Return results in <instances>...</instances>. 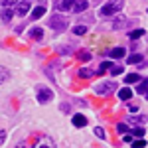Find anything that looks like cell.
<instances>
[{
    "instance_id": "1",
    "label": "cell",
    "mask_w": 148,
    "mask_h": 148,
    "mask_svg": "<svg viewBox=\"0 0 148 148\" xmlns=\"http://www.w3.org/2000/svg\"><path fill=\"white\" fill-rule=\"evenodd\" d=\"M123 10V0H109L105 6L101 8V16L109 18V16H114Z\"/></svg>"
},
{
    "instance_id": "2",
    "label": "cell",
    "mask_w": 148,
    "mask_h": 148,
    "mask_svg": "<svg viewBox=\"0 0 148 148\" xmlns=\"http://www.w3.org/2000/svg\"><path fill=\"white\" fill-rule=\"evenodd\" d=\"M30 148H56V142L51 136H40L36 140H30Z\"/></svg>"
},
{
    "instance_id": "3",
    "label": "cell",
    "mask_w": 148,
    "mask_h": 148,
    "mask_svg": "<svg viewBox=\"0 0 148 148\" xmlns=\"http://www.w3.org/2000/svg\"><path fill=\"white\" fill-rule=\"evenodd\" d=\"M36 95H38V101L42 103V105H46V103H49L53 99V91L47 89V87H44V85H40V87L36 89Z\"/></svg>"
},
{
    "instance_id": "4",
    "label": "cell",
    "mask_w": 148,
    "mask_h": 148,
    "mask_svg": "<svg viewBox=\"0 0 148 148\" xmlns=\"http://www.w3.org/2000/svg\"><path fill=\"white\" fill-rule=\"evenodd\" d=\"M49 28H53L56 32H61V30L67 28V20H65L61 14H56V16L49 18Z\"/></svg>"
},
{
    "instance_id": "5",
    "label": "cell",
    "mask_w": 148,
    "mask_h": 148,
    "mask_svg": "<svg viewBox=\"0 0 148 148\" xmlns=\"http://www.w3.org/2000/svg\"><path fill=\"white\" fill-rule=\"evenodd\" d=\"M113 91H116V85H114L113 81H105V83L95 87V93L101 95V97H105V95H109V93H113Z\"/></svg>"
},
{
    "instance_id": "6",
    "label": "cell",
    "mask_w": 148,
    "mask_h": 148,
    "mask_svg": "<svg viewBox=\"0 0 148 148\" xmlns=\"http://www.w3.org/2000/svg\"><path fill=\"white\" fill-rule=\"evenodd\" d=\"M75 4H77V0H61L57 4V8L63 10V12H73L75 10Z\"/></svg>"
},
{
    "instance_id": "7",
    "label": "cell",
    "mask_w": 148,
    "mask_h": 148,
    "mask_svg": "<svg viewBox=\"0 0 148 148\" xmlns=\"http://www.w3.org/2000/svg\"><path fill=\"white\" fill-rule=\"evenodd\" d=\"M30 12V2H18V6H16V14H20V16H26Z\"/></svg>"
},
{
    "instance_id": "8",
    "label": "cell",
    "mask_w": 148,
    "mask_h": 148,
    "mask_svg": "<svg viewBox=\"0 0 148 148\" xmlns=\"http://www.w3.org/2000/svg\"><path fill=\"white\" fill-rule=\"evenodd\" d=\"M73 126H77V128L87 126V119H85L83 114H73Z\"/></svg>"
},
{
    "instance_id": "9",
    "label": "cell",
    "mask_w": 148,
    "mask_h": 148,
    "mask_svg": "<svg viewBox=\"0 0 148 148\" xmlns=\"http://www.w3.org/2000/svg\"><path fill=\"white\" fill-rule=\"evenodd\" d=\"M44 14H46V6H42V4H40V6H36L34 10H32V20H38V18H42Z\"/></svg>"
},
{
    "instance_id": "10",
    "label": "cell",
    "mask_w": 148,
    "mask_h": 148,
    "mask_svg": "<svg viewBox=\"0 0 148 148\" xmlns=\"http://www.w3.org/2000/svg\"><path fill=\"white\" fill-rule=\"evenodd\" d=\"M125 56H126L125 47H114V49H111V57L113 59H121V57H125Z\"/></svg>"
},
{
    "instance_id": "11",
    "label": "cell",
    "mask_w": 148,
    "mask_h": 148,
    "mask_svg": "<svg viewBox=\"0 0 148 148\" xmlns=\"http://www.w3.org/2000/svg\"><path fill=\"white\" fill-rule=\"evenodd\" d=\"M12 16H14V10H12V8H4V10L0 12V18H2L4 22H10Z\"/></svg>"
},
{
    "instance_id": "12",
    "label": "cell",
    "mask_w": 148,
    "mask_h": 148,
    "mask_svg": "<svg viewBox=\"0 0 148 148\" xmlns=\"http://www.w3.org/2000/svg\"><path fill=\"white\" fill-rule=\"evenodd\" d=\"M42 36H44V28H32L30 30V38H34V40H42Z\"/></svg>"
},
{
    "instance_id": "13",
    "label": "cell",
    "mask_w": 148,
    "mask_h": 148,
    "mask_svg": "<svg viewBox=\"0 0 148 148\" xmlns=\"http://www.w3.org/2000/svg\"><path fill=\"white\" fill-rule=\"evenodd\" d=\"M119 97H121L123 101H128V99L132 97V91H130L128 87H125V89H121V91H119Z\"/></svg>"
},
{
    "instance_id": "14",
    "label": "cell",
    "mask_w": 148,
    "mask_h": 148,
    "mask_svg": "<svg viewBox=\"0 0 148 148\" xmlns=\"http://www.w3.org/2000/svg\"><path fill=\"white\" fill-rule=\"evenodd\" d=\"M77 75H79L81 79H89V77H93L95 73H93L91 69H79V71H77Z\"/></svg>"
},
{
    "instance_id": "15",
    "label": "cell",
    "mask_w": 148,
    "mask_h": 148,
    "mask_svg": "<svg viewBox=\"0 0 148 148\" xmlns=\"http://www.w3.org/2000/svg\"><path fill=\"white\" fill-rule=\"evenodd\" d=\"M140 36H144V30H142V28H136V30H132V32L128 34V38H130V40H138Z\"/></svg>"
},
{
    "instance_id": "16",
    "label": "cell",
    "mask_w": 148,
    "mask_h": 148,
    "mask_svg": "<svg viewBox=\"0 0 148 148\" xmlns=\"http://www.w3.org/2000/svg\"><path fill=\"white\" fill-rule=\"evenodd\" d=\"M125 81L126 83H136V81H140V75H138V73H128L125 77Z\"/></svg>"
},
{
    "instance_id": "17",
    "label": "cell",
    "mask_w": 148,
    "mask_h": 148,
    "mask_svg": "<svg viewBox=\"0 0 148 148\" xmlns=\"http://www.w3.org/2000/svg\"><path fill=\"white\" fill-rule=\"evenodd\" d=\"M130 144H132V148H146V140L144 138H138V140H132Z\"/></svg>"
},
{
    "instance_id": "18",
    "label": "cell",
    "mask_w": 148,
    "mask_h": 148,
    "mask_svg": "<svg viewBox=\"0 0 148 148\" xmlns=\"http://www.w3.org/2000/svg\"><path fill=\"white\" fill-rule=\"evenodd\" d=\"M136 91L140 93V95L148 91V79H144V81H140V83H138V89H136Z\"/></svg>"
},
{
    "instance_id": "19",
    "label": "cell",
    "mask_w": 148,
    "mask_h": 148,
    "mask_svg": "<svg viewBox=\"0 0 148 148\" xmlns=\"http://www.w3.org/2000/svg\"><path fill=\"white\" fill-rule=\"evenodd\" d=\"M8 77H10V71H8L6 67H0V83H4Z\"/></svg>"
},
{
    "instance_id": "20",
    "label": "cell",
    "mask_w": 148,
    "mask_h": 148,
    "mask_svg": "<svg viewBox=\"0 0 148 148\" xmlns=\"http://www.w3.org/2000/svg\"><path fill=\"white\" fill-rule=\"evenodd\" d=\"M140 59H142V56H140V53H132V56L126 59V63H140Z\"/></svg>"
},
{
    "instance_id": "21",
    "label": "cell",
    "mask_w": 148,
    "mask_h": 148,
    "mask_svg": "<svg viewBox=\"0 0 148 148\" xmlns=\"http://www.w3.org/2000/svg\"><path fill=\"white\" fill-rule=\"evenodd\" d=\"M144 132H146V130H144V128H142V126H138V128H134V130H132V136L144 138Z\"/></svg>"
},
{
    "instance_id": "22",
    "label": "cell",
    "mask_w": 148,
    "mask_h": 148,
    "mask_svg": "<svg viewBox=\"0 0 148 148\" xmlns=\"http://www.w3.org/2000/svg\"><path fill=\"white\" fill-rule=\"evenodd\" d=\"M85 32H87L85 26H75V28H73V34H75V36H83Z\"/></svg>"
},
{
    "instance_id": "23",
    "label": "cell",
    "mask_w": 148,
    "mask_h": 148,
    "mask_svg": "<svg viewBox=\"0 0 148 148\" xmlns=\"http://www.w3.org/2000/svg\"><path fill=\"white\" fill-rule=\"evenodd\" d=\"M123 24H126V18H125V16H121V18H116V20L113 22V28H121Z\"/></svg>"
},
{
    "instance_id": "24",
    "label": "cell",
    "mask_w": 148,
    "mask_h": 148,
    "mask_svg": "<svg viewBox=\"0 0 148 148\" xmlns=\"http://www.w3.org/2000/svg\"><path fill=\"white\" fill-rule=\"evenodd\" d=\"M121 73H123L121 65H111V75H121Z\"/></svg>"
},
{
    "instance_id": "25",
    "label": "cell",
    "mask_w": 148,
    "mask_h": 148,
    "mask_svg": "<svg viewBox=\"0 0 148 148\" xmlns=\"http://www.w3.org/2000/svg\"><path fill=\"white\" fill-rule=\"evenodd\" d=\"M79 59L81 61H89L91 59V53L89 51H79Z\"/></svg>"
},
{
    "instance_id": "26",
    "label": "cell",
    "mask_w": 148,
    "mask_h": 148,
    "mask_svg": "<svg viewBox=\"0 0 148 148\" xmlns=\"http://www.w3.org/2000/svg\"><path fill=\"white\" fill-rule=\"evenodd\" d=\"M109 67H111V61H103L101 67H99V75H101V73H105V71H107Z\"/></svg>"
},
{
    "instance_id": "27",
    "label": "cell",
    "mask_w": 148,
    "mask_h": 148,
    "mask_svg": "<svg viewBox=\"0 0 148 148\" xmlns=\"http://www.w3.org/2000/svg\"><path fill=\"white\" fill-rule=\"evenodd\" d=\"M0 4H2L4 8H10V6H14V4H16V0H0Z\"/></svg>"
},
{
    "instance_id": "28",
    "label": "cell",
    "mask_w": 148,
    "mask_h": 148,
    "mask_svg": "<svg viewBox=\"0 0 148 148\" xmlns=\"http://www.w3.org/2000/svg\"><path fill=\"white\" fill-rule=\"evenodd\" d=\"M59 109H61V113H69V111H71L69 103H61V105H59Z\"/></svg>"
},
{
    "instance_id": "29",
    "label": "cell",
    "mask_w": 148,
    "mask_h": 148,
    "mask_svg": "<svg viewBox=\"0 0 148 148\" xmlns=\"http://www.w3.org/2000/svg\"><path fill=\"white\" fill-rule=\"evenodd\" d=\"M71 51H73V47H71V46H65V47H59V53H65V56H67V53H71Z\"/></svg>"
},
{
    "instance_id": "30",
    "label": "cell",
    "mask_w": 148,
    "mask_h": 148,
    "mask_svg": "<svg viewBox=\"0 0 148 148\" xmlns=\"http://www.w3.org/2000/svg\"><path fill=\"white\" fill-rule=\"evenodd\" d=\"M93 132H95V134H97V136H99V138H105V130H103L101 126H97V128H95Z\"/></svg>"
},
{
    "instance_id": "31",
    "label": "cell",
    "mask_w": 148,
    "mask_h": 148,
    "mask_svg": "<svg viewBox=\"0 0 148 148\" xmlns=\"http://www.w3.org/2000/svg\"><path fill=\"white\" fill-rule=\"evenodd\" d=\"M116 130H119V132H126V125H125V123H119Z\"/></svg>"
},
{
    "instance_id": "32",
    "label": "cell",
    "mask_w": 148,
    "mask_h": 148,
    "mask_svg": "<svg viewBox=\"0 0 148 148\" xmlns=\"http://www.w3.org/2000/svg\"><path fill=\"white\" fill-rule=\"evenodd\" d=\"M123 140H125V142H132V134H125Z\"/></svg>"
},
{
    "instance_id": "33",
    "label": "cell",
    "mask_w": 148,
    "mask_h": 148,
    "mask_svg": "<svg viewBox=\"0 0 148 148\" xmlns=\"http://www.w3.org/2000/svg\"><path fill=\"white\" fill-rule=\"evenodd\" d=\"M128 111H130V113H136V111H138V105H130V107H128Z\"/></svg>"
},
{
    "instance_id": "34",
    "label": "cell",
    "mask_w": 148,
    "mask_h": 148,
    "mask_svg": "<svg viewBox=\"0 0 148 148\" xmlns=\"http://www.w3.org/2000/svg\"><path fill=\"white\" fill-rule=\"evenodd\" d=\"M4 140H6V132H4V130H0V144H2Z\"/></svg>"
},
{
    "instance_id": "35",
    "label": "cell",
    "mask_w": 148,
    "mask_h": 148,
    "mask_svg": "<svg viewBox=\"0 0 148 148\" xmlns=\"http://www.w3.org/2000/svg\"><path fill=\"white\" fill-rule=\"evenodd\" d=\"M146 99H148V91H146Z\"/></svg>"
}]
</instances>
